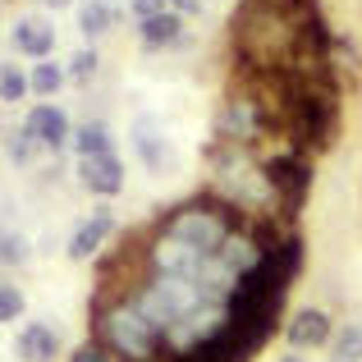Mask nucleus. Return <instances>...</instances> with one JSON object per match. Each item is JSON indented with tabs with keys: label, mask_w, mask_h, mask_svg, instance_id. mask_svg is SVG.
<instances>
[{
	"label": "nucleus",
	"mask_w": 362,
	"mask_h": 362,
	"mask_svg": "<svg viewBox=\"0 0 362 362\" xmlns=\"http://www.w3.org/2000/svg\"><path fill=\"white\" fill-rule=\"evenodd\" d=\"M92 321H97V339L119 362H165V335L142 317L133 298L92 303Z\"/></svg>",
	"instance_id": "nucleus-1"
},
{
	"label": "nucleus",
	"mask_w": 362,
	"mask_h": 362,
	"mask_svg": "<svg viewBox=\"0 0 362 362\" xmlns=\"http://www.w3.org/2000/svg\"><path fill=\"white\" fill-rule=\"evenodd\" d=\"M262 170H266L271 193H275V216L293 221L303 211V202H308V188H312V156L289 147V151H275Z\"/></svg>",
	"instance_id": "nucleus-2"
},
{
	"label": "nucleus",
	"mask_w": 362,
	"mask_h": 362,
	"mask_svg": "<svg viewBox=\"0 0 362 362\" xmlns=\"http://www.w3.org/2000/svg\"><path fill=\"white\" fill-rule=\"evenodd\" d=\"M133 147H138L142 165L151 170V175H165V170H175V147H170V138L160 133V124L151 115H142L133 124Z\"/></svg>",
	"instance_id": "nucleus-3"
},
{
	"label": "nucleus",
	"mask_w": 362,
	"mask_h": 362,
	"mask_svg": "<svg viewBox=\"0 0 362 362\" xmlns=\"http://www.w3.org/2000/svg\"><path fill=\"white\" fill-rule=\"evenodd\" d=\"M330 335H335V321H330L321 308L293 312V321L284 326V339H289L293 354H298V349H321V344H330Z\"/></svg>",
	"instance_id": "nucleus-4"
},
{
	"label": "nucleus",
	"mask_w": 362,
	"mask_h": 362,
	"mask_svg": "<svg viewBox=\"0 0 362 362\" xmlns=\"http://www.w3.org/2000/svg\"><path fill=\"white\" fill-rule=\"evenodd\" d=\"M110 234H115V216H110L106 206H97V211L69 234V247H64V252H69V262H88V257L101 252V243H106Z\"/></svg>",
	"instance_id": "nucleus-5"
},
{
	"label": "nucleus",
	"mask_w": 362,
	"mask_h": 362,
	"mask_svg": "<svg viewBox=\"0 0 362 362\" xmlns=\"http://www.w3.org/2000/svg\"><path fill=\"white\" fill-rule=\"evenodd\" d=\"M23 129L33 133L37 147H46V151H60L64 142H74L69 119H64V110H60V106H33V115L23 119Z\"/></svg>",
	"instance_id": "nucleus-6"
},
{
	"label": "nucleus",
	"mask_w": 362,
	"mask_h": 362,
	"mask_svg": "<svg viewBox=\"0 0 362 362\" xmlns=\"http://www.w3.org/2000/svg\"><path fill=\"white\" fill-rule=\"evenodd\" d=\"M78 179H83L88 193L115 197L119 188H124V165H119L115 151H110V156H88V160H78Z\"/></svg>",
	"instance_id": "nucleus-7"
},
{
	"label": "nucleus",
	"mask_w": 362,
	"mask_h": 362,
	"mask_svg": "<svg viewBox=\"0 0 362 362\" xmlns=\"http://www.w3.org/2000/svg\"><path fill=\"white\" fill-rule=\"evenodd\" d=\"M14 349H18L23 362H55L60 358V335H55V326H46V321H28V326L18 330Z\"/></svg>",
	"instance_id": "nucleus-8"
},
{
	"label": "nucleus",
	"mask_w": 362,
	"mask_h": 362,
	"mask_svg": "<svg viewBox=\"0 0 362 362\" xmlns=\"http://www.w3.org/2000/svg\"><path fill=\"white\" fill-rule=\"evenodd\" d=\"M14 51L28 60H51L55 51V28L46 18H18L14 23Z\"/></svg>",
	"instance_id": "nucleus-9"
},
{
	"label": "nucleus",
	"mask_w": 362,
	"mask_h": 362,
	"mask_svg": "<svg viewBox=\"0 0 362 362\" xmlns=\"http://www.w3.org/2000/svg\"><path fill=\"white\" fill-rule=\"evenodd\" d=\"M138 33H142V46H175V42H184V18L175 14V9H165V14H156V18H142L138 23Z\"/></svg>",
	"instance_id": "nucleus-10"
},
{
	"label": "nucleus",
	"mask_w": 362,
	"mask_h": 362,
	"mask_svg": "<svg viewBox=\"0 0 362 362\" xmlns=\"http://www.w3.org/2000/svg\"><path fill=\"white\" fill-rule=\"evenodd\" d=\"M119 18V9L115 5H106V0H88V5L78 9V28H83V37H101V33H110V23Z\"/></svg>",
	"instance_id": "nucleus-11"
},
{
	"label": "nucleus",
	"mask_w": 362,
	"mask_h": 362,
	"mask_svg": "<svg viewBox=\"0 0 362 362\" xmlns=\"http://www.w3.org/2000/svg\"><path fill=\"white\" fill-rule=\"evenodd\" d=\"M74 151H78V160L110 156V133H106V124H83V129L74 133Z\"/></svg>",
	"instance_id": "nucleus-12"
},
{
	"label": "nucleus",
	"mask_w": 362,
	"mask_h": 362,
	"mask_svg": "<svg viewBox=\"0 0 362 362\" xmlns=\"http://www.w3.org/2000/svg\"><path fill=\"white\" fill-rule=\"evenodd\" d=\"M335 358L339 362H362V321H344L335 335Z\"/></svg>",
	"instance_id": "nucleus-13"
},
{
	"label": "nucleus",
	"mask_w": 362,
	"mask_h": 362,
	"mask_svg": "<svg viewBox=\"0 0 362 362\" xmlns=\"http://www.w3.org/2000/svg\"><path fill=\"white\" fill-rule=\"evenodd\" d=\"M69 78V69H60V64H33V74H28V83H33V92L37 97H51L55 88H60V83Z\"/></svg>",
	"instance_id": "nucleus-14"
},
{
	"label": "nucleus",
	"mask_w": 362,
	"mask_h": 362,
	"mask_svg": "<svg viewBox=\"0 0 362 362\" xmlns=\"http://www.w3.org/2000/svg\"><path fill=\"white\" fill-rule=\"evenodd\" d=\"M64 362H119L115 354H110V349L106 344H101V339L97 335H92V339H83V344L78 349H74V354L69 358H64Z\"/></svg>",
	"instance_id": "nucleus-15"
},
{
	"label": "nucleus",
	"mask_w": 362,
	"mask_h": 362,
	"mask_svg": "<svg viewBox=\"0 0 362 362\" xmlns=\"http://www.w3.org/2000/svg\"><path fill=\"white\" fill-rule=\"evenodd\" d=\"M18 317H23V289L18 284H0V321L14 326Z\"/></svg>",
	"instance_id": "nucleus-16"
},
{
	"label": "nucleus",
	"mask_w": 362,
	"mask_h": 362,
	"mask_svg": "<svg viewBox=\"0 0 362 362\" xmlns=\"http://www.w3.org/2000/svg\"><path fill=\"white\" fill-rule=\"evenodd\" d=\"M28 88H33V83H28L14 64H5V69H0V97H5V101H23Z\"/></svg>",
	"instance_id": "nucleus-17"
},
{
	"label": "nucleus",
	"mask_w": 362,
	"mask_h": 362,
	"mask_svg": "<svg viewBox=\"0 0 362 362\" xmlns=\"http://www.w3.org/2000/svg\"><path fill=\"white\" fill-rule=\"evenodd\" d=\"M33 151H37V138L28 129L9 133V160H14V165H28V160H33Z\"/></svg>",
	"instance_id": "nucleus-18"
},
{
	"label": "nucleus",
	"mask_w": 362,
	"mask_h": 362,
	"mask_svg": "<svg viewBox=\"0 0 362 362\" xmlns=\"http://www.w3.org/2000/svg\"><path fill=\"white\" fill-rule=\"evenodd\" d=\"M97 74V51L92 46H83V51L69 55V78H92Z\"/></svg>",
	"instance_id": "nucleus-19"
},
{
	"label": "nucleus",
	"mask_w": 362,
	"mask_h": 362,
	"mask_svg": "<svg viewBox=\"0 0 362 362\" xmlns=\"http://www.w3.org/2000/svg\"><path fill=\"white\" fill-rule=\"evenodd\" d=\"M0 257H5V266H23L28 262V243L18 239V234H5V239H0Z\"/></svg>",
	"instance_id": "nucleus-20"
},
{
	"label": "nucleus",
	"mask_w": 362,
	"mask_h": 362,
	"mask_svg": "<svg viewBox=\"0 0 362 362\" xmlns=\"http://www.w3.org/2000/svg\"><path fill=\"white\" fill-rule=\"evenodd\" d=\"M133 14H138V23L156 18V14H165V0H133Z\"/></svg>",
	"instance_id": "nucleus-21"
},
{
	"label": "nucleus",
	"mask_w": 362,
	"mask_h": 362,
	"mask_svg": "<svg viewBox=\"0 0 362 362\" xmlns=\"http://www.w3.org/2000/svg\"><path fill=\"white\" fill-rule=\"evenodd\" d=\"M170 5H175L179 14H197V9H202V0H170Z\"/></svg>",
	"instance_id": "nucleus-22"
},
{
	"label": "nucleus",
	"mask_w": 362,
	"mask_h": 362,
	"mask_svg": "<svg viewBox=\"0 0 362 362\" xmlns=\"http://www.w3.org/2000/svg\"><path fill=\"white\" fill-rule=\"evenodd\" d=\"M42 5H51V9H64V5H69V0H42Z\"/></svg>",
	"instance_id": "nucleus-23"
},
{
	"label": "nucleus",
	"mask_w": 362,
	"mask_h": 362,
	"mask_svg": "<svg viewBox=\"0 0 362 362\" xmlns=\"http://www.w3.org/2000/svg\"><path fill=\"white\" fill-rule=\"evenodd\" d=\"M275 362H303L298 354H284V358H275Z\"/></svg>",
	"instance_id": "nucleus-24"
},
{
	"label": "nucleus",
	"mask_w": 362,
	"mask_h": 362,
	"mask_svg": "<svg viewBox=\"0 0 362 362\" xmlns=\"http://www.w3.org/2000/svg\"><path fill=\"white\" fill-rule=\"evenodd\" d=\"M335 362H339V358H335Z\"/></svg>",
	"instance_id": "nucleus-25"
}]
</instances>
